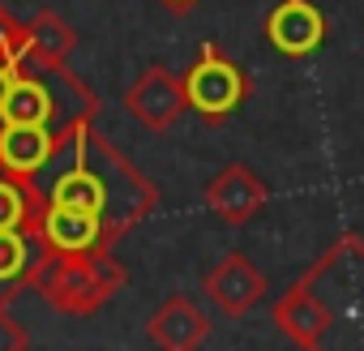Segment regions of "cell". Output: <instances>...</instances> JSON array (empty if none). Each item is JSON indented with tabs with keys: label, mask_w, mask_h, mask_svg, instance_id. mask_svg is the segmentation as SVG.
Returning <instances> with one entry per match:
<instances>
[{
	"label": "cell",
	"mask_w": 364,
	"mask_h": 351,
	"mask_svg": "<svg viewBox=\"0 0 364 351\" xmlns=\"http://www.w3.org/2000/svg\"><path fill=\"white\" fill-rule=\"evenodd\" d=\"M56 154L43 167L39 185L48 193V206H69L86 210L103 223L107 240L116 244L129 227L154 215L159 189L154 180L129 163L112 137L95 129V116H82L65 129H56Z\"/></svg>",
	"instance_id": "cell-1"
},
{
	"label": "cell",
	"mask_w": 364,
	"mask_h": 351,
	"mask_svg": "<svg viewBox=\"0 0 364 351\" xmlns=\"http://www.w3.org/2000/svg\"><path fill=\"white\" fill-rule=\"evenodd\" d=\"M274 325L304 351L364 347V236L343 232L274 300Z\"/></svg>",
	"instance_id": "cell-2"
},
{
	"label": "cell",
	"mask_w": 364,
	"mask_h": 351,
	"mask_svg": "<svg viewBox=\"0 0 364 351\" xmlns=\"http://www.w3.org/2000/svg\"><path fill=\"white\" fill-rule=\"evenodd\" d=\"M129 283V270L116 261L112 249H86V253H60V249H39V261L31 270V287L69 317H90L107 300L120 296Z\"/></svg>",
	"instance_id": "cell-3"
},
{
	"label": "cell",
	"mask_w": 364,
	"mask_h": 351,
	"mask_svg": "<svg viewBox=\"0 0 364 351\" xmlns=\"http://www.w3.org/2000/svg\"><path fill=\"white\" fill-rule=\"evenodd\" d=\"M180 77H185V99H189V107H193V112L202 116V124H210V129L228 124V120L245 107V99H249V90H253L249 73H245L232 56H223L219 43H202L193 69L180 73Z\"/></svg>",
	"instance_id": "cell-4"
},
{
	"label": "cell",
	"mask_w": 364,
	"mask_h": 351,
	"mask_svg": "<svg viewBox=\"0 0 364 351\" xmlns=\"http://www.w3.org/2000/svg\"><path fill=\"white\" fill-rule=\"evenodd\" d=\"M124 116H133L146 133H167L180 116L189 112L185 99V77L171 73L167 65H146L120 94Z\"/></svg>",
	"instance_id": "cell-5"
},
{
	"label": "cell",
	"mask_w": 364,
	"mask_h": 351,
	"mask_svg": "<svg viewBox=\"0 0 364 351\" xmlns=\"http://www.w3.org/2000/svg\"><path fill=\"white\" fill-rule=\"evenodd\" d=\"M202 202H206V210H210L219 223L245 227V223H253V219L266 210L270 189H266V180H262L249 163H228V167H219L210 180H206Z\"/></svg>",
	"instance_id": "cell-6"
},
{
	"label": "cell",
	"mask_w": 364,
	"mask_h": 351,
	"mask_svg": "<svg viewBox=\"0 0 364 351\" xmlns=\"http://www.w3.org/2000/svg\"><path fill=\"white\" fill-rule=\"evenodd\" d=\"M52 73L48 69H35L31 65H18L14 77H9V90H5V107H0V120L5 124H43V129H65L82 116H95V112H60L56 94H52Z\"/></svg>",
	"instance_id": "cell-7"
},
{
	"label": "cell",
	"mask_w": 364,
	"mask_h": 351,
	"mask_svg": "<svg viewBox=\"0 0 364 351\" xmlns=\"http://www.w3.org/2000/svg\"><path fill=\"white\" fill-rule=\"evenodd\" d=\"M206 296L215 300V308L223 313V317H249L262 300H266V291H270V279H266V270L249 257V253H228V257H219L210 270H206Z\"/></svg>",
	"instance_id": "cell-8"
},
{
	"label": "cell",
	"mask_w": 364,
	"mask_h": 351,
	"mask_svg": "<svg viewBox=\"0 0 364 351\" xmlns=\"http://www.w3.org/2000/svg\"><path fill=\"white\" fill-rule=\"evenodd\" d=\"M262 35L279 56L300 60V56H313L326 43V14L313 5V0H279V5L266 14Z\"/></svg>",
	"instance_id": "cell-9"
},
{
	"label": "cell",
	"mask_w": 364,
	"mask_h": 351,
	"mask_svg": "<svg viewBox=\"0 0 364 351\" xmlns=\"http://www.w3.org/2000/svg\"><path fill=\"white\" fill-rule=\"evenodd\" d=\"M56 129H43V124H5L0 120V171L14 176V180H35L43 167L52 163L56 154Z\"/></svg>",
	"instance_id": "cell-10"
},
{
	"label": "cell",
	"mask_w": 364,
	"mask_h": 351,
	"mask_svg": "<svg viewBox=\"0 0 364 351\" xmlns=\"http://www.w3.org/2000/svg\"><path fill=\"white\" fill-rule=\"evenodd\" d=\"M146 334L163 351H193L210 338V321H206V313L198 308L193 296H167L146 317Z\"/></svg>",
	"instance_id": "cell-11"
},
{
	"label": "cell",
	"mask_w": 364,
	"mask_h": 351,
	"mask_svg": "<svg viewBox=\"0 0 364 351\" xmlns=\"http://www.w3.org/2000/svg\"><path fill=\"white\" fill-rule=\"evenodd\" d=\"M73 48H77V31H73L56 9H39V14L26 22L22 65H31V69H48V73H60V69H69Z\"/></svg>",
	"instance_id": "cell-12"
},
{
	"label": "cell",
	"mask_w": 364,
	"mask_h": 351,
	"mask_svg": "<svg viewBox=\"0 0 364 351\" xmlns=\"http://www.w3.org/2000/svg\"><path fill=\"white\" fill-rule=\"evenodd\" d=\"M39 244L43 249H60V253H86V249H116L103 232V223L86 210H69V206H48L43 223H39Z\"/></svg>",
	"instance_id": "cell-13"
},
{
	"label": "cell",
	"mask_w": 364,
	"mask_h": 351,
	"mask_svg": "<svg viewBox=\"0 0 364 351\" xmlns=\"http://www.w3.org/2000/svg\"><path fill=\"white\" fill-rule=\"evenodd\" d=\"M48 210V193L35 180H14L0 171V232H26L39 240V223Z\"/></svg>",
	"instance_id": "cell-14"
},
{
	"label": "cell",
	"mask_w": 364,
	"mask_h": 351,
	"mask_svg": "<svg viewBox=\"0 0 364 351\" xmlns=\"http://www.w3.org/2000/svg\"><path fill=\"white\" fill-rule=\"evenodd\" d=\"M39 240L26 232H0V296L14 300L22 287H31V270L39 261Z\"/></svg>",
	"instance_id": "cell-15"
},
{
	"label": "cell",
	"mask_w": 364,
	"mask_h": 351,
	"mask_svg": "<svg viewBox=\"0 0 364 351\" xmlns=\"http://www.w3.org/2000/svg\"><path fill=\"white\" fill-rule=\"evenodd\" d=\"M22 43H26V22H18L0 5V60H22Z\"/></svg>",
	"instance_id": "cell-16"
},
{
	"label": "cell",
	"mask_w": 364,
	"mask_h": 351,
	"mask_svg": "<svg viewBox=\"0 0 364 351\" xmlns=\"http://www.w3.org/2000/svg\"><path fill=\"white\" fill-rule=\"evenodd\" d=\"M159 5H167L171 14H189V9L198 5V0H159Z\"/></svg>",
	"instance_id": "cell-17"
}]
</instances>
